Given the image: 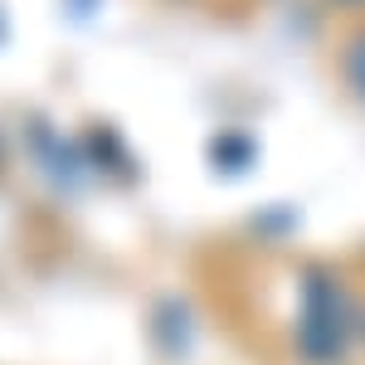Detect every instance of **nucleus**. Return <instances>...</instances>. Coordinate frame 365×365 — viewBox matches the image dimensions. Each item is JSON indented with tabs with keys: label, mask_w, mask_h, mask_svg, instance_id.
<instances>
[{
	"label": "nucleus",
	"mask_w": 365,
	"mask_h": 365,
	"mask_svg": "<svg viewBox=\"0 0 365 365\" xmlns=\"http://www.w3.org/2000/svg\"><path fill=\"white\" fill-rule=\"evenodd\" d=\"M351 83L365 93V39L356 44V49H351Z\"/></svg>",
	"instance_id": "obj_1"
}]
</instances>
